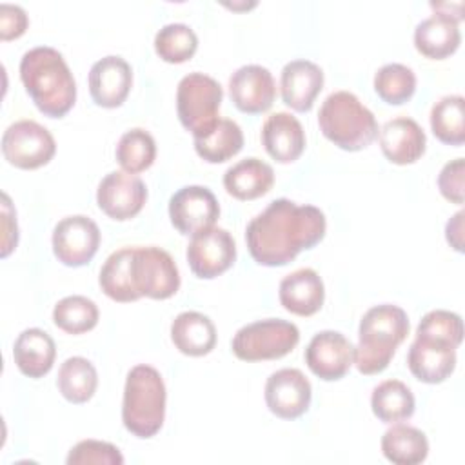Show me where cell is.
I'll return each instance as SVG.
<instances>
[{
	"mask_svg": "<svg viewBox=\"0 0 465 465\" xmlns=\"http://www.w3.org/2000/svg\"><path fill=\"white\" fill-rule=\"evenodd\" d=\"M325 231L327 220L322 209L278 198L247 223L245 243L258 265L282 267L320 243Z\"/></svg>",
	"mask_w": 465,
	"mask_h": 465,
	"instance_id": "obj_1",
	"label": "cell"
},
{
	"mask_svg": "<svg viewBox=\"0 0 465 465\" xmlns=\"http://www.w3.org/2000/svg\"><path fill=\"white\" fill-rule=\"evenodd\" d=\"M20 80L40 113L49 118L65 116L76 102V82L62 53L36 45L20 60Z\"/></svg>",
	"mask_w": 465,
	"mask_h": 465,
	"instance_id": "obj_2",
	"label": "cell"
},
{
	"mask_svg": "<svg viewBox=\"0 0 465 465\" xmlns=\"http://www.w3.org/2000/svg\"><path fill=\"white\" fill-rule=\"evenodd\" d=\"M409 327V316L400 305L381 303L371 307L358 327V345L352 358L356 369L367 376L385 371L398 345L407 338Z\"/></svg>",
	"mask_w": 465,
	"mask_h": 465,
	"instance_id": "obj_3",
	"label": "cell"
},
{
	"mask_svg": "<svg viewBox=\"0 0 465 465\" xmlns=\"http://www.w3.org/2000/svg\"><path fill=\"white\" fill-rule=\"evenodd\" d=\"M165 401L167 391L162 374L151 365H134L124 385V427L136 438H153L163 425Z\"/></svg>",
	"mask_w": 465,
	"mask_h": 465,
	"instance_id": "obj_4",
	"label": "cell"
},
{
	"mask_svg": "<svg viewBox=\"0 0 465 465\" xmlns=\"http://www.w3.org/2000/svg\"><path fill=\"white\" fill-rule=\"evenodd\" d=\"M323 136L343 151H361L378 136V122L369 107L351 91L331 93L318 113Z\"/></svg>",
	"mask_w": 465,
	"mask_h": 465,
	"instance_id": "obj_5",
	"label": "cell"
},
{
	"mask_svg": "<svg viewBox=\"0 0 465 465\" xmlns=\"http://www.w3.org/2000/svg\"><path fill=\"white\" fill-rule=\"evenodd\" d=\"M300 341V331L292 322L265 318L240 327L231 341L238 360L263 361L289 354Z\"/></svg>",
	"mask_w": 465,
	"mask_h": 465,
	"instance_id": "obj_6",
	"label": "cell"
},
{
	"mask_svg": "<svg viewBox=\"0 0 465 465\" xmlns=\"http://www.w3.org/2000/svg\"><path fill=\"white\" fill-rule=\"evenodd\" d=\"M223 89L209 74L189 73L178 82L176 113L180 124L194 134L203 133L218 120Z\"/></svg>",
	"mask_w": 465,
	"mask_h": 465,
	"instance_id": "obj_7",
	"label": "cell"
},
{
	"mask_svg": "<svg viewBox=\"0 0 465 465\" xmlns=\"http://www.w3.org/2000/svg\"><path fill=\"white\" fill-rule=\"evenodd\" d=\"M131 276L140 298L167 300L180 289V271L173 256L156 245L133 247Z\"/></svg>",
	"mask_w": 465,
	"mask_h": 465,
	"instance_id": "obj_8",
	"label": "cell"
},
{
	"mask_svg": "<svg viewBox=\"0 0 465 465\" xmlns=\"http://www.w3.org/2000/svg\"><path fill=\"white\" fill-rule=\"evenodd\" d=\"M54 153V136L35 120H18L2 134V154L18 169H38L49 163Z\"/></svg>",
	"mask_w": 465,
	"mask_h": 465,
	"instance_id": "obj_9",
	"label": "cell"
},
{
	"mask_svg": "<svg viewBox=\"0 0 465 465\" xmlns=\"http://www.w3.org/2000/svg\"><path fill=\"white\" fill-rule=\"evenodd\" d=\"M185 256L194 276L213 280L234 263L236 243L227 229L213 225L191 236Z\"/></svg>",
	"mask_w": 465,
	"mask_h": 465,
	"instance_id": "obj_10",
	"label": "cell"
},
{
	"mask_svg": "<svg viewBox=\"0 0 465 465\" xmlns=\"http://www.w3.org/2000/svg\"><path fill=\"white\" fill-rule=\"evenodd\" d=\"M53 252L67 267H82L93 260L100 247V229L84 214L62 218L53 229Z\"/></svg>",
	"mask_w": 465,
	"mask_h": 465,
	"instance_id": "obj_11",
	"label": "cell"
},
{
	"mask_svg": "<svg viewBox=\"0 0 465 465\" xmlns=\"http://www.w3.org/2000/svg\"><path fill=\"white\" fill-rule=\"evenodd\" d=\"M220 205L214 193L205 185H185L169 200V218L180 234H194L214 225Z\"/></svg>",
	"mask_w": 465,
	"mask_h": 465,
	"instance_id": "obj_12",
	"label": "cell"
},
{
	"mask_svg": "<svg viewBox=\"0 0 465 465\" xmlns=\"http://www.w3.org/2000/svg\"><path fill=\"white\" fill-rule=\"evenodd\" d=\"M147 200V187L136 174L125 171L107 173L96 189L98 207L113 220L125 222L134 218Z\"/></svg>",
	"mask_w": 465,
	"mask_h": 465,
	"instance_id": "obj_13",
	"label": "cell"
},
{
	"mask_svg": "<svg viewBox=\"0 0 465 465\" xmlns=\"http://www.w3.org/2000/svg\"><path fill=\"white\" fill-rule=\"evenodd\" d=\"M263 396L274 416L282 420H296L307 412L312 398V387L300 369L285 367L267 378Z\"/></svg>",
	"mask_w": 465,
	"mask_h": 465,
	"instance_id": "obj_14",
	"label": "cell"
},
{
	"mask_svg": "<svg viewBox=\"0 0 465 465\" xmlns=\"http://www.w3.org/2000/svg\"><path fill=\"white\" fill-rule=\"evenodd\" d=\"M354 358V345L338 331L316 332L305 347V363L323 381L343 378Z\"/></svg>",
	"mask_w": 465,
	"mask_h": 465,
	"instance_id": "obj_15",
	"label": "cell"
},
{
	"mask_svg": "<svg viewBox=\"0 0 465 465\" xmlns=\"http://www.w3.org/2000/svg\"><path fill=\"white\" fill-rule=\"evenodd\" d=\"M456 349L445 340L416 332L407 352V367L423 383H441L454 372Z\"/></svg>",
	"mask_w": 465,
	"mask_h": 465,
	"instance_id": "obj_16",
	"label": "cell"
},
{
	"mask_svg": "<svg viewBox=\"0 0 465 465\" xmlns=\"http://www.w3.org/2000/svg\"><path fill=\"white\" fill-rule=\"evenodd\" d=\"M229 96L236 109L247 114H260L271 109L276 98L272 73L258 64L238 67L229 78Z\"/></svg>",
	"mask_w": 465,
	"mask_h": 465,
	"instance_id": "obj_17",
	"label": "cell"
},
{
	"mask_svg": "<svg viewBox=\"0 0 465 465\" xmlns=\"http://www.w3.org/2000/svg\"><path fill=\"white\" fill-rule=\"evenodd\" d=\"M133 69L118 54H107L93 64L89 71V93L96 105L105 109L120 107L129 96Z\"/></svg>",
	"mask_w": 465,
	"mask_h": 465,
	"instance_id": "obj_18",
	"label": "cell"
},
{
	"mask_svg": "<svg viewBox=\"0 0 465 465\" xmlns=\"http://www.w3.org/2000/svg\"><path fill=\"white\" fill-rule=\"evenodd\" d=\"M323 89V71L318 64L298 58L283 65L280 74L282 100L287 107L307 113L312 109L316 96Z\"/></svg>",
	"mask_w": 465,
	"mask_h": 465,
	"instance_id": "obj_19",
	"label": "cell"
},
{
	"mask_svg": "<svg viewBox=\"0 0 465 465\" xmlns=\"http://www.w3.org/2000/svg\"><path fill=\"white\" fill-rule=\"evenodd\" d=\"M378 136L381 153L391 163H414L425 153L427 136L414 118L396 116L381 125Z\"/></svg>",
	"mask_w": 465,
	"mask_h": 465,
	"instance_id": "obj_20",
	"label": "cell"
},
{
	"mask_svg": "<svg viewBox=\"0 0 465 465\" xmlns=\"http://www.w3.org/2000/svg\"><path fill=\"white\" fill-rule=\"evenodd\" d=\"M260 138L267 154L280 163L296 162L305 149V131L300 120L285 111L267 116Z\"/></svg>",
	"mask_w": 465,
	"mask_h": 465,
	"instance_id": "obj_21",
	"label": "cell"
},
{
	"mask_svg": "<svg viewBox=\"0 0 465 465\" xmlns=\"http://www.w3.org/2000/svg\"><path fill=\"white\" fill-rule=\"evenodd\" d=\"M278 298L285 311L296 316H312L323 305L325 285L314 269L302 267L283 276Z\"/></svg>",
	"mask_w": 465,
	"mask_h": 465,
	"instance_id": "obj_22",
	"label": "cell"
},
{
	"mask_svg": "<svg viewBox=\"0 0 465 465\" xmlns=\"http://www.w3.org/2000/svg\"><path fill=\"white\" fill-rule=\"evenodd\" d=\"M461 42L458 20L436 11L421 20L414 29V47L430 60H443L450 56Z\"/></svg>",
	"mask_w": 465,
	"mask_h": 465,
	"instance_id": "obj_23",
	"label": "cell"
},
{
	"mask_svg": "<svg viewBox=\"0 0 465 465\" xmlns=\"http://www.w3.org/2000/svg\"><path fill=\"white\" fill-rule=\"evenodd\" d=\"M54 358L56 345L45 331L38 327H29L16 336L13 345V360L24 376H45L53 369Z\"/></svg>",
	"mask_w": 465,
	"mask_h": 465,
	"instance_id": "obj_24",
	"label": "cell"
},
{
	"mask_svg": "<svg viewBox=\"0 0 465 465\" xmlns=\"http://www.w3.org/2000/svg\"><path fill=\"white\" fill-rule=\"evenodd\" d=\"M272 183H274L272 167L256 156L243 158L223 173L225 191L232 198L243 200V202L256 200L267 194Z\"/></svg>",
	"mask_w": 465,
	"mask_h": 465,
	"instance_id": "obj_25",
	"label": "cell"
},
{
	"mask_svg": "<svg viewBox=\"0 0 465 465\" xmlns=\"http://www.w3.org/2000/svg\"><path fill=\"white\" fill-rule=\"evenodd\" d=\"M171 340L185 356H205L216 345V327L198 311H183L171 323Z\"/></svg>",
	"mask_w": 465,
	"mask_h": 465,
	"instance_id": "obj_26",
	"label": "cell"
},
{
	"mask_svg": "<svg viewBox=\"0 0 465 465\" xmlns=\"http://www.w3.org/2000/svg\"><path fill=\"white\" fill-rule=\"evenodd\" d=\"M194 151L209 163H222L243 147L242 127L231 118H218L209 129L194 134Z\"/></svg>",
	"mask_w": 465,
	"mask_h": 465,
	"instance_id": "obj_27",
	"label": "cell"
},
{
	"mask_svg": "<svg viewBox=\"0 0 465 465\" xmlns=\"http://www.w3.org/2000/svg\"><path fill=\"white\" fill-rule=\"evenodd\" d=\"M383 456L396 465H418L429 456V440L423 430L396 423L381 436Z\"/></svg>",
	"mask_w": 465,
	"mask_h": 465,
	"instance_id": "obj_28",
	"label": "cell"
},
{
	"mask_svg": "<svg viewBox=\"0 0 465 465\" xmlns=\"http://www.w3.org/2000/svg\"><path fill=\"white\" fill-rule=\"evenodd\" d=\"M371 409L383 423L409 420L414 414L416 400L412 391L400 380H385L372 389Z\"/></svg>",
	"mask_w": 465,
	"mask_h": 465,
	"instance_id": "obj_29",
	"label": "cell"
},
{
	"mask_svg": "<svg viewBox=\"0 0 465 465\" xmlns=\"http://www.w3.org/2000/svg\"><path fill=\"white\" fill-rule=\"evenodd\" d=\"M56 387L60 394L71 403L89 401L98 387V374L94 365L84 356L67 358L58 369Z\"/></svg>",
	"mask_w": 465,
	"mask_h": 465,
	"instance_id": "obj_30",
	"label": "cell"
},
{
	"mask_svg": "<svg viewBox=\"0 0 465 465\" xmlns=\"http://www.w3.org/2000/svg\"><path fill=\"white\" fill-rule=\"evenodd\" d=\"M131 254L133 247H122L107 256L100 269L98 283L105 296L114 302H134L138 300V292L133 285L131 276Z\"/></svg>",
	"mask_w": 465,
	"mask_h": 465,
	"instance_id": "obj_31",
	"label": "cell"
},
{
	"mask_svg": "<svg viewBox=\"0 0 465 465\" xmlns=\"http://www.w3.org/2000/svg\"><path fill=\"white\" fill-rule=\"evenodd\" d=\"M430 129L447 145L465 142V100L461 94H447L434 102L430 109Z\"/></svg>",
	"mask_w": 465,
	"mask_h": 465,
	"instance_id": "obj_32",
	"label": "cell"
},
{
	"mask_svg": "<svg viewBox=\"0 0 465 465\" xmlns=\"http://www.w3.org/2000/svg\"><path fill=\"white\" fill-rule=\"evenodd\" d=\"M114 156L122 171L131 174L142 173L149 169L156 158V142L149 131L133 127L120 136Z\"/></svg>",
	"mask_w": 465,
	"mask_h": 465,
	"instance_id": "obj_33",
	"label": "cell"
},
{
	"mask_svg": "<svg viewBox=\"0 0 465 465\" xmlns=\"http://www.w3.org/2000/svg\"><path fill=\"white\" fill-rule=\"evenodd\" d=\"M100 318L96 303L82 294L65 296L53 309V322L67 334H84L96 327Z\"/></svg>",
	"mask_w": 465,
	"mask_h": 465,
	"instance_id": "obj_34",
	"label": "cell"
},
{
	"mask_svg": "<svg viewBox=\"0 0 465 465\" xmlns=\"http://www.w3.org/2000/svg\"><path fill=\"white\" fill-rule=\"evenodd\" d=\"M374 91L385 104L401 105L416 91V74L403 64H385L374 74Z\"/></svg>",
	"mask_w": 465,
	"mask_h": 465,
	"instance_id": "obj_35",
	"label": "cell"
},
{
	"mask_svg": "<svg viewBox=\"0 0 465 465\" xmlns=\"http://www.w3.org/2000/svg\"><path fill=\"white\" fill-rule=\"evenodd\" d=\"M198 49V36L187 24H165L154 35L156 54L169 64H182L193 58Z\"/></svg>",
	"mask_w": 465,
	"mask_h": 465,
	"instance_id": "obj_36",
	"label": "cell"
},
{
	"mask_svg": "<svg viewBox=\"0 0 465 465\" xmlns=\"http://www.w3.org/2000/svg\"><path fill=\"white\" fill-rule=\"evenodd\" d=\"M416 332L429 334V336L445 340L454 347H460L463 340V322H461V316L452 311L434 309V311H429L420 320Z\"/></svg>",
	"mask_w": 465,
	"mask_h": 465,
	"instance_id": "obj_37",
	"label": "cell"
},
{
	"mask_svg": "<svg viewBox=\"0 0 465 465\" xmlns=\"http://www.w3.org/2000/svg\"><path fill=\"white\" fill-rule=\"evenodd\" d=\"M67 465H122L124 456L120 449L109 441L100 440H82L71 447Z\"/></svg>",
	"mask_w": 465,
	"mask_h": 465,
	"instance_id": "obj_38",
	"label": "cell"
},
{
	"mask_svg": "<svg viewBox=\"0 0 465 465\" xmlns=\"http://www.w3.org/2000/svg\"><path fill=\"white\" fill-rule=\"evenodd\" d=\"M463 158H454L447 162L438 174V189L441 196L452 203H463Z\"/></svg>",
	"mask_w": 465,
	"mask_h": 465,
	"instance_id": "obj_39",
	"label": "cell"
},
{
	"mask_svg": "<svg viewBox=\"0 0 465 465\" xmlns=\"http://www.w3.org/2000/svg\"><path fill=\"white\" fill-rule=\"evenodd\" d=\"M29 18L25 11L16 4H2L0 5V38L4 42L18 38L25 33Z\"/></svg>",
	"mask_w": 465,
	"mask_h": 465,
	"instance_id": "obj_40",
	"label": "cell"
},
{
	"mask_svg": "<svg viewBox=\"0 0 465 465\" xmlns=\"http://www.w3.org/2000/svg\"><path fill=\"white\" fill-rule=\"evenodd\" d=\"M2 258H7L11 254V251L16 247L18 243V225H16V213L11 205L9 196L4 193L2 194Z\"/></svg>",
	"mask_w": 465,
	"mask_h": 465,
	"instance_id": "obj_41",
	"label": "cell"
},
{
	"mask_svg": "<svg viewBox=\"0 0 465 465\" xmlns=\"http://www.w3.org/2000/svg\"><path fill=\"white\" fill-rule=\"evenodd\" d=\"M463 211H458L445 225V238L449 242V245L458 251L463 252Z\"/></svg>",
	"mask_w": 465,
	"mask_h": 465,
	"instance_id": "obj_42",
	"label": "cell"
}]
</instances>
